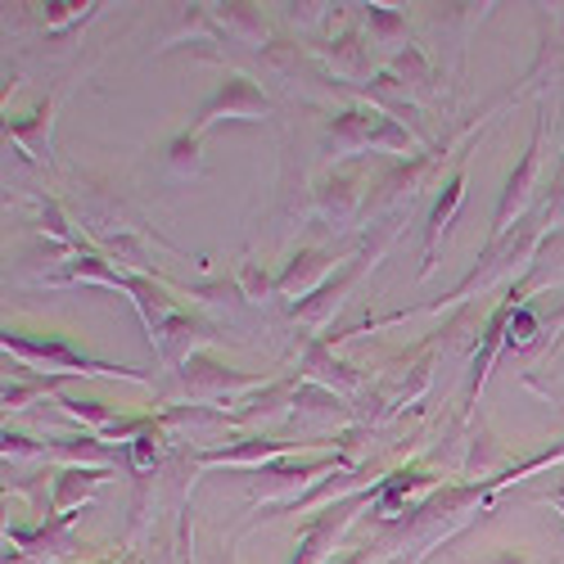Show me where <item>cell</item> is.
<instances>
[{"mask_svg": "<svg viewBox=\"0 0 564 564\" xmlns=\"http://www.w3.org/2000/svg\"><path fill=\"white\" fill-rule=\"evenodd\" d=\"M529 339H533V316L520 312V316L510 321V344H529Z\"/></svg>", "mask_w": 564, "mask_h": 564, "instance_id": "cell-1", "label": "cell"}]
</instances>
